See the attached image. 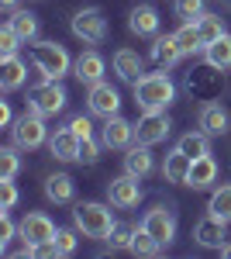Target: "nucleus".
<instances>
[{"label": "nucleus", "instance_id": "obj_29", "mask_svg": "<svg viewBox=\"0 0 231 259\" xmlns=\"http://www.w3.org/2000/svg\"><path fill=\"white\" fill-rule=\"evenodd\" d=\"M176 41H179L183 56L200 52V49H204V38H200V31H197V21H183V28L176 31Z\"/></svg>", "mask_w": 231, "mask_h": 259}, {"label": "nucleus", "instance_id": "obj_24", "mask_svg": "<svg viewBox=\"0 0 231 259\" xmlns=\"http://www.w3.org/2000/svg\"><path fill=\"white\" fill-rule=\"evenodd\" d=\"M73 194H76V183H73L69 173H56V177L45 180V197H49V200H56V204H69Z\"/></svg>", "mask_w": 231, "mask_h": 259}, {"label": "nucleus", "instance_id": "obj_7", "mask_svg": "<svg viewBox=\"0 0 231 259\" xmlns=\"http://www.w3.org/2000/svg\"><path fill=\"white\" fill-rule=\"evenodd\" d=\"M56 232H59V228L52 225V218L41 214V211H28V214L21 218V225H18L21 242H31L35 249L45 245V242H56Z\"/></svg>", "mask_w": 231, "mask_h": 259}, {"label": "nucleus", "instance_id": "obj_15", "mask_svg": "<svg viewBox=\"0 0 231 259\" xmlns=\"http://www.w3.org/2000/svg\"><path fill=\"white\" fill-rule=\"evenodd\" d=\"M224 225L228 221L214 218V214H207L204 221H197V228H193V239H197V245H204V249H221L224 245Z\"/></svg>", "mask_w": 231, "mask_h": 259}, {"label": "nucleus", "instance_id": "obj_22", "mask_svg": "<svg viewBox=\"0 0 231 259\" xmlns=\"http://www.w3.org/2000/svg\"><path fill=\"white\" fill-rule=\"evenodd\" d=\"M152 59L159 62L162 69H169V66H176V62L183 59V49H179L176 35H155V41H152Z\"/></svg>", "mask_w": 231, "mask_h": 259}, {"label": "nucleus", "instance_id": "obj_32", "mask_svg": "<svg viewBox=\"0 0 231 259\" xmlns=\"http://www.w3.org/2000/svg\"><path fill=\"white\" fill-rule=\"evenodd\" d=\"M21 169V156H18V145L14 149H0V177L4 180H14Z\"/></svg>", "mask_w": 231, "mask_h": 259}, {"label": "nucleus", "instance_id": "obj_4", "mask_svg": "<svg viewBox=\"0 0 231 259\" xmlns=\"http://www.w3.org/2000/svg\"><path fill=\"white\" fill-rule=\"evenodd\" d=\"M11 139H14V145H18V149H24V152L38 149L41 142L49 139L45 114H38V111H31V107H28L21 118H14V124H11Z\"/></svg>", "mask_w": 231, "mask_h": 259}, {"label": "nucleus", "instance_id": "obj_35", "mask_svg": "<svg viewBox=\"0 0 231 259\" xmlns=\"http://www.w3.org/2000/svg\"><path fill=\"white\" fill-rule=\"evenodd\" d=\"M176 14L183 21H197L204 14V0H176Z\"/></svg>", "mask_w": 231, "mask_h": 259}, {"label": "nucleus", "instance_id": "obj_33", "mask_svg": "<svg viewBox=\"0 0 231 259\" xmlns=\"http://www.w3.org/2000/svg\"><path fill=\"white\" fill-rule=\"evenodd\" d=\"M107 239H111V245H114V249H131V239H135V228H131V225H114Z\"/></svg>", "mask_w": 231, "mask_h": 259}, {"label": "nucleus", "instance_id": "obj_18", "mask_svg": "<svg viewBox=\"0 0 231 259\" xmlns=\"http://www.w3.org/2000/svg\"><path fill=\"white\" fill-rule=\"evenodd\" d=\"M28 80V66L18 59V56H4L0 59V87L11 94V90H21Z\"/></svg>", "mask_w": 231, "mask_h": 259}, {"label": "nucleus", "instance_id": "obj_27", "mask_svg": "<svg viewBox=\"0 0 231 259\" xmlns=\"http://www.w3.org/2000/svg\"><path fill=\"white\" fill-rule=\"evenodd\" d=\"M7 24L18 31L21 41H35V38H38V18H35L31 11H11Z\"/></svg>", "mask_w": 231, "mask_h": 259}, {"label": "nucleus", "instance_id": "obj_38", "mask_svg": "<svg viewBox=\"0 0 231 259\" xmlns=\"http://www.w3.org/2000/svg\"><path fill=\"white\" fill-rule=\"evenodd\" d=\"M14 235H18V228H14V221L7 218V211H4V218H0V252L11 249V239Z\"/></svg>", "mask_w": 231, "mask_h": 259}, {"label": "nucleus", "instance_id": "obj_16", "mask_svg": "<svg viewBox=\"0 0 231 259\" xmlns=\"http://www.w3.org/2000/svg\"><path fill=\"white\" fill-rule=\"evenodd\" d=\"M142 69H145V62H142V56H138L135 49H117V52H114V73L124 83H131V87H135V83L145 76Z\"/></svg>", "mask_w": 231, "mask_h": 259}, {"label": "nucleus", "instance_id": "obj_20", "mask_svg": "<svg viewBox=\"0 0 231 259\" xmlns=\"http://www.w3.org/2000/svg\"><path fill=\"white\" fill-rule=\"evenodd\" d=\"M149 149H152V145H142V142H138V145H128V156H124V173H131V177H149V173H152V152H149Z\"/></svg>", "mask_w": 231, "mask_h": 259}, {"label": "nucleus", "instance_id": "obj_11", "mask_svg": "<svg viewBox=\"0 0 231 259\" xmlns=\"http://www.w3.org/2000/svg\"><path fill=\"white\" fill-rule=\"evenodd\" d=\"M142 228H145L159 245H169V242L176 239V218H173V211H166V207H152V211L142 218Z\"/></svg>", "mask_w": 231, "mask_h": 259}, {"label": "nucleus", "instance_id": "obj_43", "mask_svg": "<svg viewBox=\"0 0 231 259\" xmlns=\"http://www.w3.org/2000/svg\"><path fill=\"white\" fill-rule=\"evenodd\" d=\"M217 252H221V256H224V259H231V242H224V245H221Z\"/></svg>", "mask_w": 231, "mask_h": 259}, {"label": "nucleus", "instance_id": "obj_25", "mask_svg": "<svg viewBox=\"0 0 231 259\" xmlns=\"http://www.w3.org/2000/svg\"><path fill=\"white\" fill-rule=\"evenodd\" d=\"M179 152H187L190 159H200V156H211V135L207 132H187L183 139L176 142Z\"/></svg>", "mask_w": 231, "mask_h": 259}, {"label": "nucleus", "instance_id": "obj_8", "mask_svg": "<svg viewBox=\"0 0 231 259\" xmlns=\"http://www.w3.org/2000/svg\"><path fill=\"white\" fill-rule=\"evenodd\" d=\"M169 118H166V111H142V118L135 121V142L142 145H159V142H166L169 135Z\"/></svg>", "mask_w": 231, "mask_h": 259}, {"label": "nucleus", "instance_id": "obj_28", "mask_svg": "<svg viewBox=\"0 0 231 259\" xmlns=\"http://www.w3.org/2000/svg\"><path fill=\"white\" fill-rule=\"evenodd\" d=\"M197 31H200V38H204V49H207L211 41H217L221 35H228V31H224V21L217 18V14H207V11L197 18Z\"/></svg>", "mask_w": 231, "mask_h": 259}, {"label": "nucleus", "instance_id": "obj_40", "mask_svg": "<svg viewBox=\"0 0 231 259\" xmlns=\"http://www.w3.org/2000/svg\"><path fill=\"white\" fill-rule=\"evenodd\" d=\"M69 128L76 132L79 139H94V124H90V118H83V114H79V118H73V121H69Z\"/></svg>", "mask_w": 231, "mask_h": 259}, {"label": "nucleus", "instance_id": "obj_6", "mask_svg": "<svg viewBox=\"0 0 231 259\" xmlns=\"http://www.w3.org/2000/svg\"><path fill=\"white\" fill-rule=\"evenodd\" d=\"M73 35L83 38L86 45H100V41L107 38V18H104V11L100 7H83L73 14Z\"/></svg>", "mask_w": 231, "mask_h": 259}, {"label": "nucleus", "instance_id": "obj_3", "mask_svg": "<svg viewBox=\"0 0 231 259\" xmlns=\"http://www.w3.org/2000/svg\"><path fill=\"white\" fill-rule=\"evenodd\" d=\"M31 59H35V69H38L45 80H62V76L73 69L69 52H66L59 41H35V45H31Z\"/></svg>", "mask_w": 231, "mask_h": 259}, {"label": "nucleus", "instance_id": "obj_39", "mask_svg": "<svg viewBox=\"0 0 231 259\" xmlns=\"http://www.w3.org/2000/svg\"><path fill=\"white\" fill-rule=\"evenodd\" d=\"M100 145H104V142L79 139V162H97V156H100Z\"/></svg>", "mask_w": 231, "mask_h": 259}, {"label": "nucleus", "instance_id": "obj_17", "mask_svg": "<svg viewBox=\"0 0 231 259\" xmlns=\"http://www.w3.org/2000/svg\"><path fill=\"white\" fill-rule=\"evenodd\" d=\"M197 124H200V132H207V135H224L228 132V111L221 107V104H204L200 107V118H197Z\"/></svg>", "mask_w": 231, "mask_h": 259}, {"label": "nucleus", "instance_id": "obj_2", "mask_svg": "<svg viewBox=\"0 0 231 259\" xmlns=\"http://www.w3.org/2000/svg\"><path fill=\"white\" fill-rule=\"evenodd\" d=\"M73 221H76V228L86 239H107L111 228L117 225L114 214H111V207H107V204H97V200L76 204V207H73Z\"/></svg>", "mask_w": 231, "mask_h": 259}, {"label": "nucleus", "instance_id": "obj_5", "mask_svg": "<svg viewBox=\"0 0 231 259\" xmlns=\"http://www.w3.org/2000/svg\"><path fill=\"white\" fill-rule=\"evenodd\" d=\"M66 90H62V83L59 80H45L41 76V83H35L31 90H28V107L31 111H38V114H45V118H52V114H59L62 107H66Z\"/></svg>", "mask_w": 231, "mask_h": 259}, {"label": "nucleus", "instance_id": "obj_36", "mask_svg": "<svg viewBox=\"0 0 231 259\" xmlns=\"http://www.w3.org/2000/svg\"><path fill=\"white\" fill-rule=\"evenodd\" d=\"M18 204V187H14V180H4L0 177V207L4 211H11Z\"/></svg>", "mask_w": 231, "mask_h": 259}, {"label": "nucleus", "instance_id": "obj_23", "mask_svg": "<svg viewBox=\"0 0 231 259\" xmlns=\"http://www.w3.org/2000/svg\"><path fill=\"white\" fill-rule=\"evenodd\" d=\"M214 180H217V162H214V156H200V159H193L187 187H193V190H207Z\"/></svg>", "mask_w": 231, "mask_h": 259}, {"label": "nucleus", "instance_id": "obj_26", "mask_svg": "<svg viewBox=\"0 0 231 259\" xmlns=\"http://www.w3.org/2000/svg\"><path fill=\"white\" fill-rule=\"evenodd\" d=\"M204 59H207L211 69H228L231 66V35H221L217 41H211L204 49Z\"/></svg>", "mask_w": 231, "mask_h": 259}, {"label": "nucleus", "instance_id": "obj_30", "mask_svg": "<svg viewBox=\"0 0 231 259\" xmlns=\"http://www.w3.org/2000/svg\"><path fill=\"white\" fill-rule=\"evenodd\" d=\"M207 214H214V218H221V221H231V187H217L211 194Z\"/></svg>", "mask_w": 231, "mask_h": 259}, {"label": "nucleus", "instance_id": "obj_13", "mask_svg": "<svg viewBox=\"0 0 231 259\" xmlns=\"http://www.w3.org/2000/svg\"><path fill=\"white\" fill-rule=\"evenodd\" d=\"M49 149H52V156L59 162H79V135L66 124V128H59L56 135L49 139Z\"/></svg>", "mask_w": 231, "mask_h": 259}, {"label": "nucleus", "instance_id": "obj_12", "mask_svg": "<svg viewBox=\"0 0 231 259\" xmlns=\"http://www.w3.org/2000/svg\"><path fill=\"white\" fill-rule=\"evenodd\" d=\"M135 139V124L124 118H104V128H100V142H104V149H128Z\"/></svg>", "mask_w": 231, "mask_h": 259}, {"label": "nucleus", "instance_id": "obj_41", "mask_svg": "<svg viewBox=\"0 0 231 259\" xmlns=\"http://www.w3.org/2000/svg\"><path fill=\"white\" fill-rule=\"evenodd\" d=\"M14 118H11V107H7V100H0V128H11Z\"/></svg>", "mask_w": 231, "mask_h": 259}, {"label": "nucleus", "instance_id": "obj_31", "mask_svg": "<svg viewBox=\"0 0 231 259\" xmlns=\"http://www.w3.org/2000/svg\"><path fill=\"white\" fill-rule=\"evenodd\" d=\"M131 252H135V256H159V252H162V245H159L145 228H138L135 239H131Z\"/></svg>", "mask_w": 231, "mask_h": 259}, {"label": "nucleus", "instance_id": "obj_19", "mask_svg": "<svg viewBox=\"0 0 231 259\" xmlns=\"http://www.w3.org/2000/svg\"><path fill=\"white\" fill-rule=\"evenodd\" d=\"M128 28L135 35H159V11L152 4H138L135 11L128 14Z\"/></svg>", "mask_w": 231, "mask_h": 259}, {"label": "nucleus", "instance_id": "obj_34", "mask_svg": "<svg viewBox=\"0 0 231 259\" xmlns=\"http://www.w3.org/2000/svg\"><path fill=\"white\" fill-rule=\"evenodd\" d=\"M56 249H59V256H73V252H76V232H73V228H59L56 232Z\"/></svg>", "mask_w": 231, "mask_h": 259}, {"label": "nucleus", "instance_id": "obj_10", "mask_svg": "<svg viewBox=\"0 0 231 259\" xmlns=\"http://www.w3.org/2000/svg\"><path fill=\"white\" fill-rule=\"evenodd\" d=\"M107 200H111V207H121V211H128V207H138V200H142L138 177L124 173V177L111 180V183H107Z\"/></svg>", "mask_w": 231, "mask_h": 259}, {"label": "nucleus", "instance_id": "obj_9", "mask_svg": "<svg viewBox=\"0 0 231 259\" xmlns=\"http://www.w3.org/2000/svg\"><path fill=\"white\" fill-rule=\"evenodd\" d=\"M86 107H90V114L97 118H114L117 111H121V94H117L111 83H94L90 87V94H86Z\"/></svg>", "mask_w": 231, "mask_h": 259}, {"label": "nucleus", "instance_id": "obj_21", "mask_svg": "<svg viewBox=\"0 0 231 259\" xmlns=\"http://www.w3.org/2000/svg\"><path fill=\"white\" fill-rule=\"evenodd\" d=\"M190 166H193L190 156H187V152H179V149H173V152L166 156V162H162V177L169 180V183L187 187V180H190Z\"/></svg>", "mask_w": 231, "mask_h": 259}, {"label": "nucleus", "instance_id": "obj_42", "mask_svg": "<svg viewBox=\"0 0 231 259\" xmlns=\"http://www.w3.org/2000/svg\"><path fill=\"white\" fill-rule=\"evenodd\" d=\"M0 7L4 11H18V0H0Z\"/></svg>", "mask_w": 231, "mask_h": 259}, {"label": "nucleus", "instance_id": "obj_1", "mask_svg": "<svg viewBox=\"0 0 231 259\" xmlns=\"http://www.w3.org/2000/svg\"><path fill=\"white\" fill-rule=\"evenodd\" d=\"M176 100V87L166 73H145L135 83V104L142 111H166Z\"/></svg>", "mask_w": 231, "mask_h": 259}, {"label": "nucleus", "instance_id": "obj_37", "mask_svg": "<svg viewBox=\"0 0 231 259\" xmlns=\"http://www.w3.org/2000/svg\"><path fill=\"white\" fill-rule=\"evenodd\" d=\"M18 31H14V28H11V24H4V28H0V52H4V56H14V52H18Z\"/></svg>", "mask_w": 231, "mask_h": 259}, {"label": "nucleus", "instance_id": "obj_14", "mask_svg": "<svg viewBox=\"0 0 231 259\" xmlns=\"http://www.w3.org/2000/svg\"><path fill=\"white\" fill-rule=\"evenodd\" d=\"M104 69H107V66H104V56L94 52V49L83 52V56L73 62V76H76L79 83H86V87H94V83L104 80Z\"/></svg>", "mask_w": 231, "mask_h": 259}]
</instances>
